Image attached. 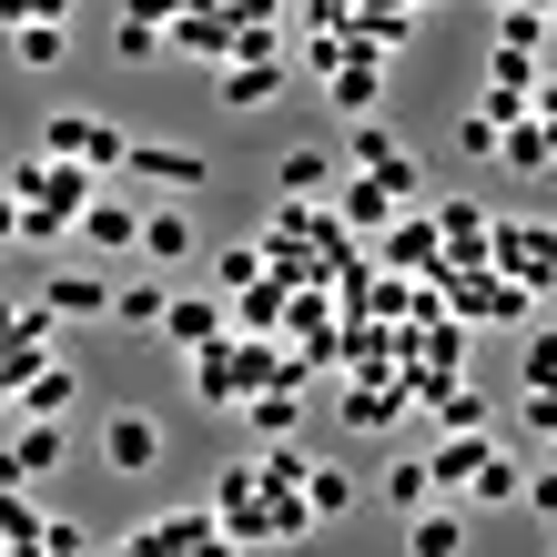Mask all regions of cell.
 <instances>
[{"label":"cell","instance_id":"6da1fadb","mask_svg":"<svg viewBox=\"0 0 557 557\" xmlns=\"http://www.w3.org/2000/svg\"><path fill=\"white\" fill-rule=\"evenodd\" d=\"M274 375H284V355L264 335H213L203 355H193V396H203V406H253Z\"/></svg>","mask_w":557,"mask_h":557},{"label":"cell","instance_id":"7a4b0ae2","mask_svg":"<svg viewBox=\"0 0 557 557\" xmlns=\"http://www.w3.org/2000/svg\"><path fill=\"white\" fill-rule=\"evenodd\" d=\"M345 162H355V173H375L385 193H396V203H425V162L396 143V133H385V122L366 112V122H355V133H345Z\"/></svg>","mask_w":557,"mask_h":557},{"label":"cell","instance_id":"3957f363","mask_svg":"<svg viewBox=\"0 0 557 557\" xmlns=\"http://www.w3.org/2000/svg\"><path fill=\"white\" fill-rule=\"evenodd\" d=\"M41 152L91 162V173H122V162H133V133H112L102 112H51V122H41Z\"/></svg>","mask_w":557,"mask_h":557},{"label":"cell","instance_id":"277c9868","mask_svg":"<svg viewBox=\"0 0 557 557\" xmlns=\"http://www.w3.org/2000/svg\"><path fill=\"white\" fill-rule=\"evenodd\" d=\"M122 547H133V557H143V547H152V557H183V547H234V528H223V507L203 497V507H173V517H143Z\"/></svg>","mask_w":557,"mask_h":557},{"label":"cell","instance_id":"5b68a950","mask_svg":"<svg viewBox=\"0 0 557 557\" xmlns=\"http://www.w3.org/2000/svg\"><path fill=\"white\" fill-rule=\"evenodd\" d=\"M61 467H72V416H11V467H0V476L41 486Z\"/></svg>","mask_w":557,"mask_h":557},{"label":"cell","instance_id":"8992f818","mask_svg":"<svg viewBox=\"0 0 557 557\" xmlns=\"http://www.w3.org/2000/svg\"><path fill=\"white\" fill-rule=\"evenodd\" d=\"M497 274L528 294H557V223H497Z\"/></svg>","mask_w":557,"mask_h":557},{"label":"cell","instance_id":"52a82bcc","mask_svg":"<svg viewBox=\"0 0 557 557\" xmlns=\"http://www.w3.org/2000/svg\"><path fill=\"white\" fill-rule=\"evenodd\" d=\"M213 102H223V112H274V102H284V61H264V51L213 61Z\"/></svg>","mask_w":557,"mask_h":557},{"label":"cell","instance_id":"ba28073f","mask_svg":"<svg viewBox=\"0 0 557 557\" xmlns=\"http://www.w3.org/2000/svg\"><path fill=\"white\" fill-rule=\"evenodd\" d=\"M436 264H446V223H436V203H406L385 223V274H436Z\"/></svg>","mask_w":557,"mask_h":557},{"label":"cell","instance_id":"9c48e42d","mask_svg":"<svg viewBox=\"0 0 557 557\" xmlns=\"http://www.w3.org/2000/svg\"><path fill=\"white\" fill-rule=\"evenodd\" d=\"M102 467H112V476H152V467H162V425H152V406L102 416Z\"/></svg>","mask_w":557,"mask_h":557},{"label":"cell","instance_id":"30bf717a","mask_svg":"<svg viewBox=\"0 0 557 557\" xmlns=\"http://www.w3.org/2000/svg\"><path fill=\"white\" fill-rule=\"evenodd\" d=\"M335 183H345V162L324 152V143L274 152V193H284V203H335Z\"/></svg>","mask_w":557,"mask_h":557},{"label":"cell","instance_id":"8fae6325","mask_svg":"<svg viewBox=\"0 0 557 557\" xmlns=\"http://www.w3.org/2000/svg\"><path fill=\"white\" fill-rule=\"evenodd\" d=\"M133 183H162V193H203L213 183V162L193 152V143H133V162H122Z\"/></svg>","mask_w":557,"mask_h":557},{"label":"cell","instance_id":"7c38bea8","mask_svg":"<svg viewBox=\"0 0 557 557\" xmlns=\"http://www.w3.org/2000/svg\"><path fill=\"white\" fill-rule=\"evenodd\" d=\"M51 324H61V314H51V294H30V305L11 314V345H0V375H11V385H21L30 366H51V345H61Z\"/></svg>","mask_w":557,"mask_h":557},{"label":"cell","instance_id":"4fadbf2b","mask_svg":"<svg viewBox=\"0 0 557 557\" xmlns=\"http://www.w3.org/2000/svg\"><path fill=\"white\" fill-rule=\"evenodd\" d=\"M41 294H51V314H61V324H112V294H122V284H102L91 264H61Z\"/></svg>","mask_w":557,"mask_h":557},{"label":"cell","instance_id":"5bb4252c","mask_svg":"<svg viewBox=\"0 0 557 557\" xmlns=\"http://www.w3.org/2000/svg\"><path fill=\"white\" fill-rule=\"evenodd\" d=\"M213 335H234V324H223V294H173V314H162V335H152V345H173V355H203Z\"/></svg>","mask_w":557,"mask_h":557},{"label":"cell","instance_id":"9a60e30c","mask_svg":"<svg viewBox=\"0 0 557 557\" xmlns=\"http://www.w3.org/2000/svg\"><path fill=\"white\" fill-rule=\"evenodd\" d=\"M355 51H385V61H396L406 41H416V0H355Z\"/></svg>","mask_w":557,"mask_h":557},{"label":"cell","instance_id":"2e32d148","mask_svg":"<svg viewBox=\"0 0 557 557\" xmlns=\"http://www.w3.org/2000/svg\"><path fill=\"white\" fill-rule=\"evenodd\" d=\"M72 396H82L72 355H51V366H30V375L11 385V416H72Z\"/></svg>","mask_w":557,"mask_h":557},{"label":"cell","instance_id":"e0dca14e","mask_svg":"<svg viewBox=\"0 0 557 557\" xmlns=\"http://www.w3.org/2000/svg\"><path fill=\"white\" fill-rule=\"evenodd\" d=\"M82 244H91V253H143V213L122 203V193H91V213H82Z\"/></svg>","mask_w":557,"mask_h":557},{"label":"cell","instance_id":"ac0fdd59","mask_svg":"<svg viewBox=\"0 0 557 557\" xmlns=\"http://www.w3.org/2000/svg\"><path fill=\"white\" fill-rule=\"evenodd\" d=\"M11 61L21 72H61V61H72V21H41V11L11 21Z\"/></svg>","mask_w":557,"mask_h":557},{"label":"cell","instance_id":"d6986e66","mask_svg":"<svg viewBox=\"0 0 557 557\" xmlns=\"http://www.w3.org/2000/svg\"><path fill=\"white\" fill-rule=\"evenodd\" d=\"M375 82H385V51H355V61H345V72H335V82H324V102H335L345 122H366V112L385 102V91H375Z\"/></svg>","mask_w":557,"mask_h":557},{"label":"cell","instance_id":"ffe728a7","mask_svg":"<svg viewBox=\"0 0 557 557\" xmlns=\"http://www.w3.org/2000/svg\"><path fill=\"white\" fill-rule=\"evenodd\" d=\"M406 547L416 557H467V497H456V507H416L406 517Z\"/></svg>","mask_w":557,"mask_h":557},{"label":"cell","instance_id":"44dd1931","mask_svg":"<svg viewBox=\"0 0 557 557\" xmlns=\"http://www.w3.org/2000/svg\"><path fill=\"white\" fill-rule=\"evenodd\" d=\"M375 497L396 507V517H416V507H436V497H446V486H436V456H396V467H385V486H375Z\"/></svg>","mask_w":557,"mask_h":557},{"label":"cell","instance_id":"7402d4cb","mask_svg":"<svg viewBox=\"0 0 557 557\" xmlns=\"http://www.w3.org/2000/svg\"><path fill=\"white\" fill-rule=\"evenodd\" d=\"M162 314H173V284H162V274H143V284L112 294V324H122V335H162Z\"/></svg>","mask_w":557,"mask_h":557},{"label":"cell","instance_id":"603a6c76","mask_svg":"<svg viewBox=\"0 0 557 557\" xmlns=\"http://www.w3.org/2000/svg\"><path fill=\"white\" fill-rule=\"evenodd\" d=\"M0 497H11V507H0V537H11V557H41V537H51V517L30 507V486H21V476H0Z\"/></svg>","mask_w":557,"mask_h":557},{"label":"cell","instance_id":"cb8c5ba5","mask_svg":"<svg viewBox=\"0 0 557 557\" xmlns=\"http://www.w3.org/2000/svg\"><path fill=\"white\" fill-rule=\"evenodd\" d=\"M183 253H193V213L183 203H152L143 213V264H183Z\"/></svg>","mask_w":557,"mask_h":557},{"label":"cell","instance_id":"d4e9b609","mask_svg":"<svg viewBox=\"0 0 557 557\" xmlns=\"http://www.w3.org/2000/svg\"><path fill=\"white\" fill-rule=\"evenodd\" d=\"M294 385H305V375H274L264 396L244 406V425H253V436H294V425H305V396H294Z\"/></svg>","mask_w":557,"mask_h":557},{"label":"cell","instance_id":"484cf974","mask_svg":"<svg viewBox=\"0 0 557 557\" xmlns=\"http://www.w3.org/2000/svg\"><path fill=\"white\" fill-rule=\"evenodd\" d=\"M547 162H557V133H547V112L507 122V152H497V173H547Z\"/></svg>","mask_w":557,"mask_h":557},{"label":"cell","instance_id":"4316f807","mask_svg":"<svg viewBox=\"0 0 557 557\" xmlns=\"http://www.w3.org/2000/svg\"><path fill=\"white\" fill-rule=\"evenodd\" d=\"M476 456H486V425H446V446H436V486H446V497H467Z\"/></svg>","mask_w":557,"mask_h":557},{"label":"cell","instance_id":"83f0119b","mask_svg":"<svg viewBox=\"0 0 557 557\" xmlns=\"http://www.w3.org/2000/svg\"><path fill=\"white\" fill-rule=\"evenodd\" d=\"M335 203H345V223H355V234H375V223H396V213H406L375 173H366V183H335Z\"/></svg>","mask_w":557,"mask_h":557},{"label":"cell","instance_id":"f1b7e54d","mask_svg":"<svg viewBox=\"0 0 557 557\" xmlns=\"http://www.w3.org/2000/svg\"><path fill=\"white\" fill-rule=\"evenodd\" d=\"M497 497H528V476H517V456L486 446V456H476V476H467V507H497Z\"/></svg>","mask_w":557,"mask_h":557},{"label":"cell","instance_id":"f546056e","mask_svg":"<svg viewBox=\"0 0 557 557\" xmlns=\"http://www.w3.org/2000/svg\"><path fill=\"white\" fill-rule=\"evenodd\" d=\"M305 497H314V517H324V528H335V517H355V507H366V486H355L345 467H314V476H305Z\"/></svg>","mask_w":557,"mask_h":557},{"label":"cell","instance_id":"4dcf8cb0","mask_svg":"<svg viewBox=\"0 0 557 557\" xmlns=\"http://www.w3.org/2000/svg\"><path fill=\"white\" fill-rule=\"evenodd\" d=\"M112 51H122V61H162V51H173V30L143 21V11H122V21H112Z\"/></svg>","mask_w":557,"mask_h":557},{"label":"cell","instance_id":"1f68e13d","mask_svg":"<svg viewBox=\"0 0 557 557\" xmlns=\"http://www.w3.org/2000/svg\"><path fill=\"white\" fill-rule=\"evenodd\" d=\"M517 425H528V436H557V375H547V385H528V396H517Z\"/></svg>","mask_w":557,"mask_h":557},{"label":"cell","instance_id":"d6a6232c","mask_svg":"<svg viewBox=\"0 0 557 557\" xmlns=\"http://www.w3.org/2000/svg\"><path fill=\"white\" fill-rule=\"evenodd\" d=\"M517 507H528V517H537V528H557V456H547V467L528 476V497H517Z\"/></svg>","mask_w":557,"mask_h":557},{"label":"cell","instance_id":"836d02e7","mask_svg":"<svg viewBox=\"0 0 557 557\" xmlns=\"http://www.w3.org/2000/svg\"><path fill=\"white\" fill-rule=\"evenodd\" d=\"M41 557H91V528H82V517H51V537H41Z\"/></svg>","mask_w":557,"mask_h":557},{"label":"cell","instance_id":"e575fe53","mask_svg":"<svg viewBox=\"0 0 557 557\" xmlns=\"http://www.w3.org/2000/svg\"><path fill=\"white\" fill-rule=\"evenodd\" d=\"M517 375L547 385V375H557V335H528V345H517Z\"/></svg>","mask_w":557,"mask_h":557},{"label":"cell","instance_id":"d590c367","mask_svg":"<svg viewBox=\"0 0 557 557\" xmlns=\"http://www.w3.org/2000/svg\"><path fill=\"white\" fill-rule=\"evenodd\" d=\"M355 21V0H305V30H345Z\"/></svg>","mask_w":557,"mask_h":557},{"label":"cell","instance_id":"8d00e7d4","mask_svg":"<svg viewBox=\"0 0 557 557\" xmlns=\"http://www.w3.org/2000/svg\"><path fill=\"white\" fill-rule=\"evenodd\" d=\"M547 456H557V436H547Z\"/></svg>","mask_w":557,"mask_h":557}]
</instances>
